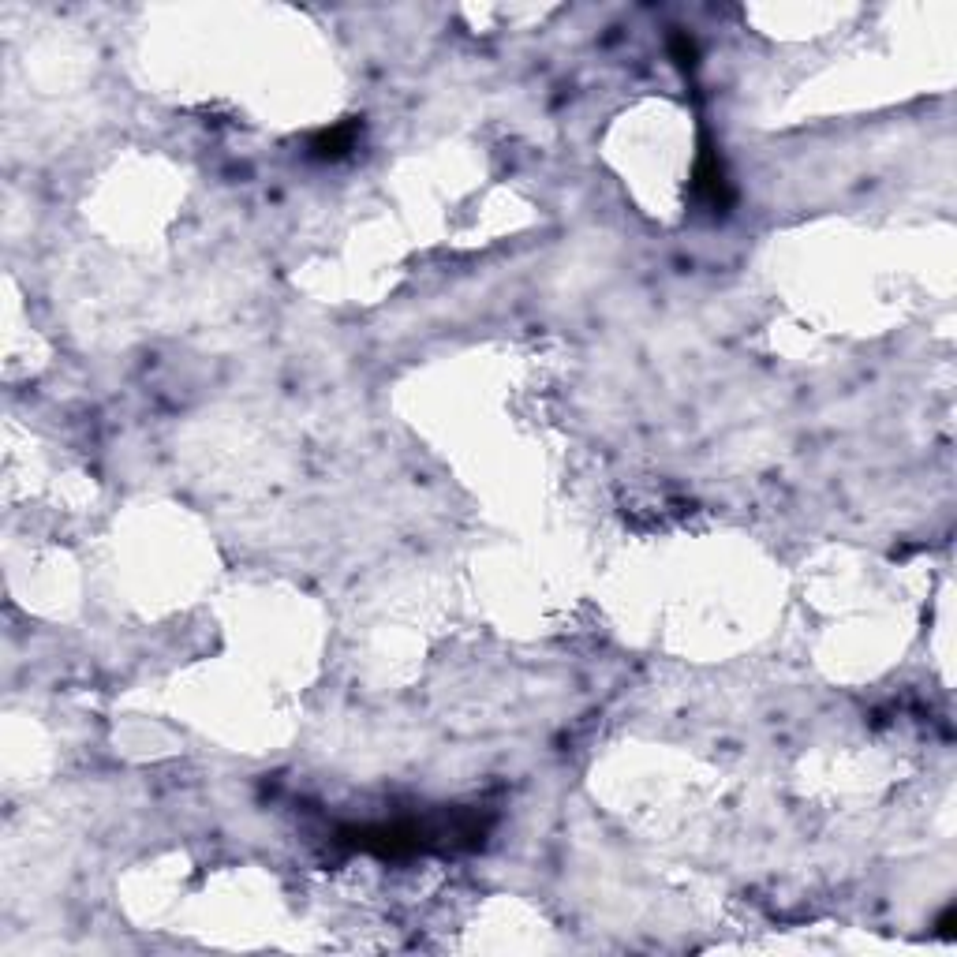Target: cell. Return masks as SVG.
<instances>
[{
  "instance_id": "obj_2",
  "label": "cell",
  "mask_w": 957,
  "mask_h": 957,
  "mask_svg": "<svg viewBox=\"0 0 957 957\" xmlns=\"http://www.w3.org/2000/svg\"><path fill=\"white\" fill-rule=\"evenodd\" d=\"M352 143H356V124H337V128L318 131L311 139V154L322 161H337L352 150Z\"/></svg>"
},
{
  "instance_id": "obj_3",
  "label": "cell",
  "mask_w": 957,
  "mask_h": 957,
  "mask_svg": "<svg viewBox=\"0 0 957 957\" xmlns=\"http://www.w3.org/2000/svg\"><path fill=\"white\" fill-rule=\"evenodd\" d=\"M670 45H673V57H677V64H685V68H692V64H696V42H692V38L677 34Z\"/></svg>"
},
{
  "instance_id": "obj_1",
  "label": "cell",
  "mask_w": 957,
  "mask_h": 957,
  "mask_svg": "<svg viewBox=\"0 0 957 957\" xmlns=\"http://www.w3.org/2000/svg\"><path fill=\"white\" fill-rule=\"evenodd\" d=\"M696 187H700V195L711 206H729V184H726V172H722V161L711 154V150H703L700 165H696Z\"/></svg>"
}]
</instances>
